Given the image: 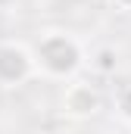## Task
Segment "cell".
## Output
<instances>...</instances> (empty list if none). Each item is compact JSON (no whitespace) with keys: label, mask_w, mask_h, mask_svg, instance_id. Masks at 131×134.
<instances>
[{"label":"cell","mask_w":131,"mask_h":134,"mask_svg":"<svg viewBox=\"0 0 131 134\" xmlns=\"http://www.w3.org/2000/svg\"><path fill=\"white\" fill-rule=\"evenodd\" d=\"M37 75L66 81L84 66V44L66 28H44L31 44Z\"/></svg>","instance_id":"obj_1"},{"label":"cell","mask_w":131,"mask_h":134,"mask_svg":"<svg viewBox=\"0 0 131 134\" xmlns=\"http://www.w3.org/2000/svg\"><path fill=\"white\" fill-rule=\"evenodd\" d=\"M16 0H0V9H6V6H13Z\"/></svg>","instance_id":"obj_7"},{"label":"cell","mask_w":131,"mask_h":134,"mask_svg":"<svg viewBox=\"0 0 131 134\" xmlns=\"http://www.w3.org/2000/svg\"><path fill=\"white\" fill-rule=\"evenodd\" d=\"M34 75H37V66H34L31 47L3 41L0 44V87H19L31 81Z\"/></svg>","instance_id":"obj_2"},{"label":"cell","mask_w":131,"mask_h":134,"mask_svg":"<svg viewBox=\"0 0 131 134\" xmlns=\"http://www.w3.org/2000/svg\"><path fill=\"white\" fill-rule=\"evenodd\" d=\"M116 106H119V115H122L125 122H131V87L119 91V100H116Z\"/></svg>","instance_id":"obj_5"},{"label":"cell","mask_w":131,"mask_h":134,"mask_svg":"<svg viewBox=\"0 0 131 134\" xmlns=\"http://www.w3.org/2000/svg\"><path fill=\"white\" fill-rule=\"evenodd\" d=\"M116 9H131V0H109Z\"/></svg>","instance_id":"obj_6"},{"label":"cell","mask_w":131,"mask_h":134,"mask_svg":"<svg viewBox=\"0 0 131 134\" xmlns=\"http://www.w3.org/2000/svg\"><path fill=\"white\" fill-rule=\"evenodd\" d=\"M59 109L69 119H78V122L81 119H94L103 109V97L88 81H69L63 87V97H59Z\"/></svg>","instance_id":"obj_3"},{"label":"cell","mask_w":131,"mask_h":134,"mask_svg":"<svg viewBox=\"0 0 131 134\" xmlns=\"http://www.w3.org/2000/svg\"><path fill=\"white\" fill-rule=\"evenodd\" d=\"M91 66H94V72H100V75H112V72L119 69V53H116V47H97V50L91 53Z\"/></svg>","instance_id":"obj_4"}]
</instances>
